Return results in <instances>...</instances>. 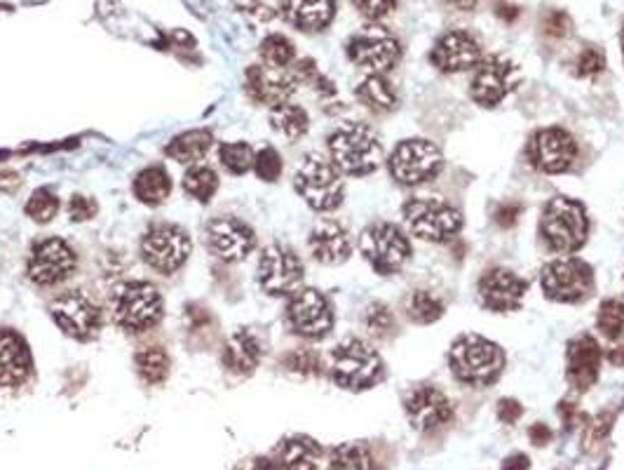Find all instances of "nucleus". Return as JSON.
I'll return each instance as SVG.
<instances>
[{
  "label": "nucleus",
  "mask_w": 624,
  "mask_h": 470,
  "mask_svg": "<svg viewBox=\"0 0 624 470\" xmlns=\"http://www.w3.org/2000/svg\"><path fill=\"white\" fill-rule=\"evenodd\" d=\"M449 360L453 379L470 388H488L505 372L507 355L495 341L481 334H460L449 348Z\"/></svg>",
  "instance_id": "1"
},
{
  "label": "nucleus",
  "mask_w": 624,
  "mask_h": 470,
  "mask_svg": "<svg viewBox=\"0 0 624 470\" xmlns=\"http://www.w3.org/2000/svg\"><path fill=\"white\" fill-rule=\"evenodd\" d=\"M538 233L547 250L566 257L580 252L589 238V212L585 203L571 196L549 198L542 207Z\"/></svg>",
  "instance_id": "2"
},
{
  "label": "nucleus",
  "mask_w": 624,
  "mask_h": 470,
  "mask_svg": "<svg viewBox=\"0 0 624 470\" xmlns=\"http://www.w3.org/2000/svg\"><path fill=\"white\" fill-rule=\"evenodd\" d=\"M329 156L331 163L338 167V172L348 177H366L378 170L383 160V144L373 127L366 123H350L338 125L329 134Z\"/></svg>",
  "instance_id": "3"
},
{
  "label": "nucleus",
  "mask_w": 624,
  "mask_h": 470,
  "mask_svg": "<svg viewBox=\"0 0 624 470\" xmlns=\"http://www.w3.org/2000/svg\"><path fill=\"white\" fill-rule=\"evenodd\" d=\"M329 372L338 388L362 393L383 379L385 362L376 348L362 339H345L329 355Z\"/></svg>",
  "instance_id": "4"
},
{
  "label": "nucleus",
  "mask_w": 624,
  "mask_h": 470,
  "mask_svg": "<svg viewBox=\"0 0 624 470\" xmlns=\"http://www.w3.org/2000/svg\"><path fill=\"white\" fill-rule=\"evenodd\" d=\"M402 217L406 228L425 243H451L463 231V214L458 207L439 198H409L402 205Z\"/></svg>",
  "instance_id": "5"
},
{
  "label": "nucleus",
  "mask_w": 624,
  "mask_h": 470,
  "mask_svg": "<svg viewBox=\"0 0 624 470\" xmlns=\"http://www.w3.org/2000/svg\"><path fill=\"white\" fill-rule=\"evenodd\" d=\"M296 193L315 212H331L341 207L345 184L338 167L320 153H308L294 174Z\"/></svg>",
  "instance_id": "6"
},
{
  "label": "nucleus",
  "mask_w": 624,
  "mask_h": 470,
  "mask_svg": "<svg viewBox=\"0 0 624 470\" xmlns=\"http://www.w3.org/2000/svg\"><path fill=\"white\" fill-rule=\"evenodd\" d=\"M359 252L378 275H395L411 259L413 247L402 226L373 221L359 235Z\"/></svg>",
  "instance_id": "7"
},
{
  "label": "nucleus",
  "mask_w": 624,
  "mask_h": 470,
  "mask_svg": "<svg viewBox=\"0 0 624 470\" xmlns=\"http://www.w3.org/2000/svg\"><path fill=\"white\" fill-rule=\"evenodd\" d=\"M113 318L118 325L130 334H141L153 329L162 320V297L151 282L132 280L115 287Z\"/></svg>",
  "instance_id": "8"
},
{
  "label": "nucleus",
  "mask_w": 624,
  "mask_h": 470,
  "mask_svg": "<svg viewBox=\"0 0 624 470\" xmlns=\"http://www.w3.org/2000/svg\"><path fill=\"white\" fill-rule=\"evenodd\" d=\"M594 268L580 257H561L549 261L540 273L545 299L556 304H580L594 294Z\"/></svg>",
  "instance_id": "9"
},
{
  "label": "nucleus",
  "mask_w": 624,
  "mask_h": 470,
  "mask_svg": "<svg viewBox=\"0 0 624 470\" xmlns=\"http://www.w3.org/2000/svg\"><path fill=\"white\" fill-rule=\"evenodd\" d=\"M444 153L430 139H404L392 149L388 158L390 177L399 186H420L442 172Z\"/></svg>",
  "instance_id": "10"
},
{
  "label": "nucleus",
  "mask_w": 624,
  "mask_h": 470,
  "mask_svg": "<svg viewBox=\"0 0 624 470\" xmlns=\"http://www.w3.org/2000/svg\"><path fill=\"white\" fill-rule=\"evenodd\" d=\"M287 325L296 337H303L308 341H320L329 337L334 329L336 315L334 306H331L329 297L315 287H301L291 294L287 301Z\"/></svg>",
  "instance_id": "11"
},
{
  "label": "nucleus",
  "mask_w": 624,
  "mask_h": 470,
  "mask_svg": "<svg viewBox=\"0 0 624 470\" xmlns=\"http://www.w3.org/2000/svg\"><path fill=\"white\" fill-rule=\"evenodd\" d=\"M521 80H524V76H521L519 64L514 59L493 55L481 59L477 69H474L470 97L481 109H498L512 92H517Z\"/></svg>",
  "instance_id": "12"
},
{
  "label": "nucleus",
  "mask_w": 624,
  "mask_h": 470,
  "mask_svg": "<svg viewBox=\"0 0 624 470\" xmlns=\"http://www.w3.org/2000/svg\"><path fill=\"white\" fill-rule=\"evenodd\" d=\"M191 250V235L176 224H153L141 238V257L160 275L179 271L191 257Z\"/></svg>",
  "instance_id": "13"
},
{
  "label": "nucleus",
  "mask_w": 624,
  "mask_h": 470,
  "mask_svg": "<svg viewBox=\"0 0 624 470\" xmlns=\"http://www.w3.org/2000/svg\"><path fill=\"white\" fill-rule=\"evenodd\" d=\"M580 146L564 127H540L531 134L526 146L528 163L542 174H566L578 160Z\"/></svg>",
  "instance_id": "14"
},
{
  "label": "nucleus",
  "mask_w": 624,
  "mask_h": 470,
  "mask_svg": "<svg viewBox=\"0 0 624 470\" xmlns=\"http://www.w3.org/2000/svg\"><path fill=\"white\" fill-rule=\"evenodd\" d=\"M261 290L268 297H291L296 290H301L305 278V266L298 254L291 247L282 243H273L263 250L256 268Z\"/></svg>",
  "instance_id": "15"
},
{
  "label": "nucleus",
  "mask_w": 624,
  "mask_h": 470,
  "mask_svg": "<svg viewBox=\"0 0 624 470\" xmlns=\"http://www.w3.org/2000/svg\"><path fill=\"white\" fill-rule=\"evenodd\" d=\"M345 52H348L352 64L362 66L366 71L388 73L402 57V45H399L395 33L371 24L348 40Z\"/></svg>",
  "instance_id": "16"
},
{
  "label": "nucleus",
  "mask_w": 624,
  "mask_h": 470,
  "mask_svg": "<svg viewBox=\"0 0 624 470\" xmlns=\"http://www.w3.org/2000/svg\"><path fill=\"white\" fill-rule=\"evenodd\" d=\"M76 266V252H73V247L66 240L43 238L33 245L26 273H29L31 282H36V285L54 287L59 282L69 280L76 273Z\"/></svg>",
  "instance_id": "17"
},
{
  "label": "nucleus",
  "mask_w": 624,
  "mask_h": 470,
  "mask_svg": "<svg viewBox=\"0 0 624 470\" xmlns=\"http://www.w3.org/2000/svg\"><path fill=\"white\" fill-rule=\"evenodd\" d=\"M50 315L66 337L90 341L101 329V311L85 292H66L50 304Z\"/></svg>",
  "instance_id": "18"
},
{
  "label": "nucleus",
  "mask_w": 624,
  "mask_h": 470,
  "mask_svg": "<svg viewBox=\"0 0 624 470\" xmlns=\"http://www.w3.org/2000/svg\"><path fill=\"white\" fill-rule=\"evenodd\" d=\"M404 412L409 416L411 426L420 433H437L449 426L456 416L453 402L446 398L442 388L423 384L404 398Z\"/></svg>",
  "instance_id": "19"
},
{
  "label": "nucleus",
  "mask_w": 624,
  "mask_h": 470,
  "mask_svg": "<svg viewBox=\"0 0 624 470\" xmlns=\"http://www.w3.org/2000/svg\"><path fill=\"white\" fill-rule=\"evenodd\" d=\"M528 292V280L521 278L510 268L495 266L481 275L477 282V294L481 306L491 313L519 311Z\"/></svg>",
  "instance_id": "20"
},
{
  "label": "nucleus",
  "mask_w": 624,
  "mask_h": 470,
  "mask_svg": "<svg viewBox=\"0 0 624 470\" xmlns=\"http://www.w3.org/2000/svg\"><path fill=\"white\" fill-rule=\"evenodd\" d=\"M207 247L216 259L237 264L244 261L256 247V235L244 221L233 217L212 219L207 224Z\"/></svg>",
  "instance_id": "21"
},
{
  "label": "nucleus",
  "mask_w": 624,
  "mask_h": 470,
  "mask_svg": "<svg viewBox=\"0 0 624 470\" xmlns=\"http://www.w3.org/2000/svg\"><path fill=\"white\" fill-rule=\"evenodd\" d=\"M430 62L442 73H463L477 69L481 62V43L470 31L453 29L437 40L430 52Z\"/></svg>",
  "instance_id": "22"
},
{
  "label": "nucleus",
  "mask_w": 624,
  "mask_h": 470,
  "mask_svg": "<svg viewBox=\"0 0 624 470\" xmlns=\"http://www.w3.org/2000/svg\"><path fill=\"white\" fill-rule=\"evenodd\" d=\"M603 365L601 344L592 334H578L566 346V379L573 391L587 393L599 381Z\"/></svg>",
  "instance_id": "23"
},
{
  "label": "nucleus",
  "mask_w": 624,
  "mask_h": 470,
  "mask_svg": "<svg viewBox=\"0 0 624 470\" xmlns=\"http://www.w3.org/2000/svg\"><path fill=\"white\" fill-rule=\"evenodd\" d=\"M298 80L284 69H270V66H249L244 73V90L256 104H268L270 109L277 104L289 102L296 92Z\"/></svg>",
  "instance_id": "24"
},
{
  "label": "nucleus",
  "mask_w": 624,
  "mask_h": 470,
  "mask_svg": "<svg viewBox=\"0 0 624 470\" xmlns=\"http://www.w3.org/2000/svg\"><path fill=\"white\" fill-rule=\"evenodd\" d=\"M308 250L324 266H341L350 259L352 240L338 221H320L308 235Z\"/></svg>",
  "instance_id": "25"
},
{
  "label": "nucleus",
  "mask_w": 624,
  "mask_h": 470,
  "mask_svg": "<svg viewBox=\"0 0 624 470\" xmlns=\"http://www.w3.org/2000/svg\"><path fill=\"white\" fill-rule=\"evenodd\" d=\"M31 351L22 334L0 329V386H22L31 376Z\"/></svg>",
  "instance_id": "26"
},
{
  "label": "nucleus",
  "mask_w": 624,
  "mask_h": 470,
  "mask_svg": "<svg viewBox=\"0 0 624 470\" xmlns=\"http://www.w3.org/2000/svg\"><path fill=\"white\" fill-rule=\"evenodd\" d=\"M263 358V348L261 341L256 339V334L252 329H237V332L230 334V339L226 341L221 353V362L228 372L247 376L252 374L259 362Z\"/></svg>",
  "instance_id": "27"
},
{
  "label": "nucleus",
  "mask_w": 624,
  "mask_h": 470,
  "mask_svg": "<svg viewBox=\"0 0 624 470\" xmlns=\"http://www.w3.org/2000/svg\"><path fill=\"white\" fill-rule=\"evenodd\" d=\"M282 17L301 31H322L336 15V0H280Z\"/></svg>",
  "instance_id": "28"
},
{
  "label": "nucleus",
  "mask_w": 624,
  "mask_h": 470,
  "mask_svg": "<svg viewBox=\"0 0 624 470\" xmlns=\"http://www.w3.org/2000/svg\"><path fill=\"white\" fill-rule=\"evenodd\" d=\"M320 459V442L308 435H289L275 447V461L282 470H317Z\"/></svg>",
  "instance_id": "29"
},
{
  "label": "nucleus",
  "mask_w": 624,
  "mask_h": 470,
  "mask_svg": "<svg viewBox=\"0 0 624 470\" xmlns=\"http://www.w3.org/2000/svg\"><path fill=\"white\" fill-rule=\"evenodd\" d=\"M357 102L373 113H392L399 106L397 90L385 78V73H369L362 83L355 87Z\"/></svg>",
  "instance_id": "30"
},
{
  "label": "nucleus",
  "mask_w": 624,
  "mask_h": 470,
  "mask_svg": "<svg viewBox=\"0 0 624 470\" xmlns=\"http://www.w3.org/2000/svg\"><path fill=\"white\" fill-rule=\"evenodd\" d=\"M169 193H172V179H169L165 167H146L134 179V196H137L139 203L158 207L169 198Z\"/></svg>",
  "instance_id": "31"
},
{
  "label": "nucleus",
  "mask_w": 624,
  "mask_h": 470,
  "mask_svg": "<svg viewBox=\"0 0 624 470\" xmlns=\"http://www.w3.org/2000/svg\"><path fill=\"white\" fill-rule=\"evenodd\" d=\"M270 127L284 139L298 141L310 130V116L303 106L284 102L270 109Z\"/></svg>",
  "instance_id": "32"
},
{
  "label": "nucleus",
  "mask_w": 624,
  "mask_h": 470,
  "mask_svg": "<svg viewBox=\"0 0 624 470\" xmlns=\"http://www.w3.org/2000/svg\"><path fill=\"white\" fill-rule=\"evenodd\" d=\"M212 132L209 130H191L174 137L167 144L165 153L176 163H198L212 149Z\"/></svg>",
  "instance_id": "33"
},
{
  "label": "nucleus",
  "mask_w": 624,
  "mask_h": 470,
  "mask_svg": "<svg viewBox=\"0 0 624 470\" xmlns=\"http://www.w3.org/2000/svg\"><path fill=\"white\" fill-rule=\"evenodd\" d=\"M134 367L146 384L158 386L169 376V355L160 346H144L134 355Z\"/></svg>",
  "instance_id": "34"
},
{
  "label": "nucleus",
  "mask_w": 624,
  "mask_h": 470,
  "mask_svg": "<svg viewBox=\"0 0 624 470\" xmlns=\"http://www.w3.org/2000/svg\"><path fill=\"white\" fill-rule=\"evenodd\" d=\"M183 191L198 200V203H209L214 193L219 191V174L209 165H193L191 170L183 174Z\"/></svg>",
  "instance_id": "35"
},
{
  "label": "nucleus",
  "mask_w": 624,
  "mask_h": 470,
  "mask_svg": "<svg viewBox=\"0 0 624 470\" xmlns=\"http://www.w3.org/2000/svg\"><path fill=\"white\" fill-rule=\"evenodd\" d=\"M444 301L430 290H416L406 301V315L416 325H432L444 315Z\"/></svg>",
  "instance_id": "36"
},
{
  "label": "nucleus",
  "mask_w": 624,
  "mask_h": 470,
  "mask_svg": "<svg viewBox=\"0 0 624 470\" xmlns=\"http://www.w3.org/2000/svg\"><path fill=\"white\" fill-rule=\"evenodd\" d=\"M329 470H373V456L362 442H348L331 452Z\"/></svg>",
  "instance_id": "37"
},
{
  "label": "nucleus",
  "mask_w": 624,
  "mask_h": 470,
  "mask_svg": "<svg viewBox=\"0 0 624 470\" xmlns=\"http://www.w3.org/2000/svg\"><path fill=\"white\" fill-rule=\"evenodd\" d=\"M596 329L601 337L610 341L620 339L624 334V299L610 297L601 301L599 313H596Z\"/></svg>",
  "instance_id": "38"
},
{
  "label": "nucleus",
  "mask_w": 624,
  "mask_h": 470,
  "mask_svg": "<svg viewBox=\"0 0 624 470\" xmlns=\"http://www.w3.org/2000/svg\"><path fill=\"white\" fill-rule=\"evenodd\" d=\"M261 59L270 69H287V66L296 59V47L287 36L282 33H270L261 43Z\"/></svg>",
  "instance_id": "39"
},
{
  "label": "nucleus",
  "mask_w": 624,
  "mask_h": 470,
  "mask_svg": "<svg viewBox=\"0 0 624 470\" xmlns=\"http://www.w3.org/2000/svg\"><path fill=\"white\" fill-rule=\"evenodd\" d=\"M364 327L373 339L383 341V339L395 337V332H397L395 313H392L390 306L383 304V301H373V304L366 306Z\"/></svg>",
  "instance_id": "40"
},
{
  "label": "nucleus",
  "mask_w": 624,
  "mask_h": 470,
  "mask_svg": "<svg viewBox=\"0 0 624 470\" xmlns=\"http://www.w3.org/2000/svg\"><path fill=\"white\" fill-rule=\"evenodd\" d=\"M219 160L230 174H244L254 167V151L249 144L233 141V144L219 146Z\"/></svg>",
  "instance_id": "41"
},
{
  "label": "nucleus",
  "mask_w": 624,
  "mask_h": 470,
  "mask_svg": "<svg viewBox=\"0 0 624 470\" xmlns=\"http://www.w3.org/2000/svg\"><path fill=\"white\" fill-rule=\"evenodd\" d=\"M59 212V198L54 196L50 188H38L26 203V214L38 224H50Z\"/></svg>",
  "instance_id": "42"
},
{
  "label": "nucleus",
  "mask_w": 624,
  "mask_h": 470,
  "mask_svg": "<svg viewBox=\"0 0 624 470\" xmlns=\"http://www.w3.org/2000/svg\"><path fill=\"white\" fill-rule=\"evenodd\" d=\"M284 367L298 376H320L322 374V358L320 353L310 348H296L284 355Z\"/></svg>",
  "instance_id": "43"
},
{
  "label": "nucleus",
  "mask_w": 624,
  "mask_h": 470,
  "mask_svg": "<svg viewBox=\"0 0 624 470\" xmlns=\"http://www.w3.org/2000/svg\"><path fill=\"white\" fill-rule=\"evenodd\" d=\"M282 167H284L282 156L273 149V146H263V149L254 156L256 177L261 181H268V184H273V181L282 177Z\"/></svg>",
  "instance_id": "44"
},
{
  "label": "nucleus",
  "mask_w": 624,
  "mask_h": 470,
  "mask_svg": "<svg viewBox=\"0 0 624 470\" xmlns=\"http://www.w3.org/2000/svg\"><path fill=\"white\" fill-rule=\"evenodd\" d=\"M606 69V55L599 50V47L587 45L585 50L580 52L578 59H575V76L578 78H594Z\"/></svg>",
  "instance_id": "45"
},
{
  "label": "nucleus",
  "mask_w": 624,
  "mask_h": 470,
  "mask_svg": "<svg viewBox=\"0 0 624 470\" xmlns=\"http://www.w3.org/2000/svg\"><path fill=\"white\" fill-rule=\"evenodd\" d=\"M610 428H613V412H601L594 419L585 421V449H596L606 442Z\"/></svg>",
  "instance_id": "46"
},
{
  "label": "nucleus",
  "mask_w": 624,
  "mask_h": 470,
  "mask_svg": "<svg viewBox=\"0 0 624 470\" xmlns=\"http://www.w3.org/2000/svg\"><path fill=\"white\" fill-rule=\"evenodd\" d=\"M540 29L547 38H566V36H571L573 22H571V17L566 15V12L549 10L540 19Z\"/></svg>",
  "instance_id": "47"
},
{
  "label": "nucleus",
  "mask_w": 624,
  "mask_h": 470,
  "mask_svg": "<svg viewBox=\"0 0 624 470\" xmlns=\"http://www.w3.org/2000/svg\"><path fill=\"white\" fill-rule=\"evenodd\" d=\"M352 5H355L362 17L371 19V22H381L383 17L395 12L399 0H352Z\"/></svg>",
  "instance_id": "48"
},
{
  "label": "nucleus",
  "mask_w": 624,
  "mask_h": 470,
  "mask_svg": "<svg viewBox=\"0 0 624 470\" xmlns=\"http://www.w3.org/2000/svg\"><path fill=\"white\" fill-rule=\"evenodd\" d=\"M521 212H524V205L521 203H500L498 207H495L493 219L500 228H512V226H517Z\"/></svg>",
  "instance_id": "49"
},
{
  "label": "nucleus",
  "mask_w": 624,
  "mask_h": 470,
  "mask_svg": "<svg viewBox=\"0 0 624 470\" xmlns=\"http://www.w3.org/2000/svg\"><path fill=\"white\" fill-rule=\"evenodd\" d=\"M495 416H498V421L505 423V426H514V423L524 416V407H521L519 400L503 398L498 402V407H495Z\"/></svg>",
  "instance_id": "50"
},
{
  "label": "nucleus",
  "mask_w": 624,
  "mask_h": 470,
  "mask_svg": "<svg viewBox=\"0 0 624 470\" xmlns=\"http://www.w3.org/2000/svg\"><path fill=\"white\" fill-rule=\"evenodd\" d=\"M97 214V203L92 198L73 196L69 200V217L71 221H87Z\"/></svg>",
  "instance_id": "51"
},
{
  "label": "nucleus",
  "mask_w": 624,
  "mask_h": 470,
  "mask_svg": "<svg viewBox=\"0 0 624 470\" xmlns=\"http://www.w3.org/2000/svg\"><path fill=\"white\" fill-rule=\"evenodd\" d=\"M559 416H561V421H564V428H573L575 423L587 421V416L580 412L578 405H575V402H566V400L559 405Z\"/></svg>",
  "instance_id": "52"
},
{
  "label": "nucleus",
  "mask_w": 624,
  "mask_h": 470,
  "mask_svg": "<svg viewBox=\"0 0 624 470\" xmlns=\"http://www.w3.org/2000/svg\"><path fill=\"white\" fill-rule=\"evenodd\" d=\"M528 438H531V442L535 447H545L552 442L554 433L549 431V426H545V423H533L531 428H528Z\"/></svg>",
  "instance_id": "53"
},
{
  "label": "nucleus",
  "mask_w": 624,
  "mask_h": 470,
  "mask_svg": "<svg viewBox=\"0 0 624 470\" xmlns=\"http://www.w3.org/2000/svg\"><path fill=\"white\" fill-rule=\"evenodd\" d=\"M237 470H282V468L277 466L275 459H261V456H256V459L240 463Z\"/></svg>",
  "instance_id": "54"
},
{
  "label": "nucleus",
  "mask_w": 624,
  "mask_h": 470,
  "mask_svg": "<svg viewBox=\"0 0 624 470\" xmlns=\"http://www.w3.org/2000/svg\"><path fill=\"white\" fill-rule=\"evenodd\" d=\"M503 470H531V459L526 454H510L503 461Z\"/></svg>",
  "instance_id": "55"
},
{
  "label": "nucleus",
  "mask_w": 624,
  "mask_h": 470,
  "mask_svg": "<svg viewBox=\"0 0 624 470\" xmlns=\"http://www.w3.org/2000/svg\"><path fill=\"white\" fill-rule=\"evenodd\" d=\"M606 360H608L613 367L624 369V337L615 339V344L610 346V351L606 353Z\"/></svg>",
  "instance_id": "56"
},
{
  "label": "nucleus",
  "mask_w": 624,
  "mask_h": 470,
  "mask_svg": "<svg viewBox=\"0 0 624 470\" xmlns=\"http://www.w3.org/2000/svg\"><path fill=\"white\" fill-rule=\"evenodd\" d=\"M8 184H10V188H19V177L15 172L0 174V188H3V191H8Z\"/></svg>",
  "instance_id": "57"
},
{
  "label": "nucleus",
  "mask_w": 624,
  "mask_h": 470,
  "mask_svg": "<svg viewBox=\"0 0 624 470\" xmlns=\"http://www.w3.org/2000/svg\"><path fill=\"white\" fill-rule=\"evenodd\" d=\"M449 3L458 10H474L479 5V0H449Z\"/></svg>",
  "instance_id": "58"
},
{
  "label": "nucleus",
  "mask_w": 624,
  "mask_h": 470,
  "mask_svg": "<svg viewBox=\"0 0 624 470\" xmlns=\"http://www.w3.org/2000/svg\"><path fill=\"white\" fill-rule=\"evenodd\" d=\"M620 45H622V57H624V26H622V33H620Z\"/></svg>",
  "instance_id": "59"
}]
</instances>
